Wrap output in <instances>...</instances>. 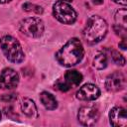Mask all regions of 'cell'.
<instances>
[{
    "mask_svg": "<svg viewBox=\"0 0 127 127\" xmlns=\"http://www.w3.org/2000/svg\"><path fill=\"white\" fill-rule=\"evenodd\" d=\"M21 109L22 112L30 118H36L38 116V111H37V106L35 102L30 99V98H23L21 102Z\"/></svg>",
    "mask_w": 127,
    "mask_h": 127,
    "instance_id": "cell-11",
    "label": "cell"
},
{
    "mask_svg": "<svg viewBox=\"0 0 127 127\" xmlns=\"http://www.w3.org/2000/svg\"><path fill=\"white\" fill-rule=\"evenodd\" d=\"M78 121L84 126L94 125L99 118L98 108L94 105H85L79 108L77 114Z\"/></svg>",
    "mask_w": 127,
    "mask_h": 127,
    "instance_id": "cell-6",
    "label": "cell"
},
{
    "mask_svg": "<svg viewBox=\"0 0 127 127\" xmlns=\"http://www.w3.org/2000/svg\"><path fill=\"white\" fill-rule=\"evenodd\" d=\"M55 88L61 90V91H67L70 89V87L67 85V83L65 81H62V80H58L55 84Z\"/></svg>",
    "mask_w": 127,
    "mask_h": 127,
    "instance_id": "cell-18",
    "label": "cell"
},
{
    "mask_svg": "<svg viewBox=\"0 0 127 127\" xmlns=\"http://www.w3.org/2000/svg\"><path fill=\"white\" fill-rule=\"evenodd\" d=\"M81 80H82V74L77 70H74V69L67 70L64 74V81L67 83V85L70 88L76 87L77 85H79Z\"/></svg>",
    "mask_w": 127,
    "mask_h": 127,
    "instance_id": "cell-12",
    "label": "cell"
},
{
    "mask_svg": "<svg viewBox=\"0 0 127 127\" xmlns=\"http://www.w3.org/2000/svg\"><path fill=\"white\" fill-rule=\"evenodd\" d=\"M91 2L95 5H100V4L103 3V0H91Z\"/></svg>",
    "mask_w": 127,
    "mask_h": 127,
    "instance_id": "cell-23",
    "label": "cell"
},
{
    "mask_svg": "<svg viewBox=\"0 0 127 127\" xmlns=\"http://www.w3.org/2000/svg\"><path fill=\"white\" fill-rule=\"evenodd\" d=\"M83 47L81 42L76 39H70L56 55L57 61L64 66H72L78 64L83 58Z\"/></svg>",
    "mask_w": 127,
    "mask_h": 127,
    "instance_id": "cell-1",
    "label": "cell"
},
{
    "mask_svg": "<svg viewBox=\"0 0 127 127\" xmlns=\"http://www.w3.org/2000/svg\"><path fill=\"white\" fill-rule=\"evenodd\" d=\"M11 0H0V4H4V3H8Z\"/></svg>",
    "mask_w": 127,
    "mask_h": 127,
    "instance_id": "cell-24",
    "label": "cell"
},
{
    "mask_svg": "<svg viewBox=\"0 0 127 127\" xmlns=\"http://www.w3.org/2000/svg\"><path fill=\"white\" fill-rule=\"evenodd\" d=\"M62 1H64V2H66V3H67V2H71L72 0H62Z\"/></svg>",
    "mask_w": 127,
    "mask_h": 127,
    "instance_id": "cell-25",
    "label": "cell"
},
{
    "mask_svg": "<svg viewBox=\"0 0 127 127\" xmlns=\"http://www.w3.org/2000/svg\"><path fill=\"white\" fill-rule=\"evenodd\" d=\"M0 119H1V112H0Z\"/></svg>",
    "mask_w": 127,
    "mask_h": 127,
    "instance_id": "cell-26",
    "label": "cell"
},
{
    "mask_svg": "<svg viewBox=\"0 0 127 127\" xmlns=\"http://www.w3.org/2000/svg\"><path fill=\"white\" fill-rule=\"evenodd\" d=\"M0 99L3 100V101H6V102L7 101L10 102V101H13V100L16 99V94H14V93H12V94H4V95H2L0 97Z\"/></svg>",
    "mask_w": 127,
    "mask_h": 127,
    "instance_id": "cell-20",
    "label": "cell"
},
{
    "mask_svg": "<svg viewBox=\"0 0 127 127\" xmlns=\"http://www.w3.org/2000/svg\"><path fill=\"white\" fill-rule=\"evenodd\" d=\"M125 43H126V41H125V39H123V41L119 44V47H121V49H122V50H125V49H126V47H127Z\"/></svg>",
    "mask_w": 127,
    "mask_h": 127,
    "instance_id": "cell-22",
    "label": "cell"
},
{
    "mask_svg": "<svg viewBox=\"0 0 127 127\" xmlns=\"http://www.w3.org/2000/svg\"><path fill=\"white\" fill-rule=\"evenodd\" d=\"M40 100H41L42 104L49 110H54L58 106V102H57L55 96L47 91H43L40 94Z\"/></svg>",
    "mask_w": 127,
    "mask_h": 127,
    "instance_id": "cell-13",
    "label": "cell"
},
{
    "mask_svg": "<svg viewBox=\"0 0 127 127\" xmlns=\"http://www.w3.org/2000/svg\"><path fill=\"white\" fill-rule=\"evenodd\" d=\"M53 14L55 18L64 24H72L76 20V12L62 0L57 1L53 6Z\"/></svg>",
    "mask_w": 127,
    "mask_h": 127,
    "instance_id": "cell-4",
    "label": "cell"
},
{
    "mask_svg": "<svg viewBox=\"0 0 127 127\" xmlns=\"http://www.w3.org/2000/svg\"><path fill=\"white\" fill-rule=\"evenodd\" d=\"M107 65V58L104 54H98L93 60V66L97 69H103Z\"/></svg>",
    "mask_w": 127,
    "mask_h": 127,
    "instance_id": "cell-15",
    "label": "cell"
},
{
    "mask_svg": "<svg viewBox=\"0 0 127 127\" xmlns=\"http://www.w3.org/2000/svg\"><path fill=\"white\" fill-rule=\"evenodd\" d=\"M44 22L37 17L24 19L20 22V31L30 38H40L44 33Z\"/></svg>",
    "mask_w": 127,
    "mask_h": 127,
    "instance_id": "cell-5",
    "label": "cell"
},
{
    "mask_svg": "<svg viewBox=\"0 0 127 127\" xmlns=\"http://www.w3.org/2000/svg\"><path fill=\"white\" fill-rule=\"evenodd\" d=\"M109 120L114 127H124L127 125L126 110L121 106L113 107L109 112Z\"/></svg>",
    "mask_w": 127,
    "mask_h": 127,
    "instance_id": "cell-10",
    "label": "cell"
},
{
    "mask_svg": "<svg viewBox=\"0 0 127 127\" xmlns=\"http://www.w3.org/2000/svg\"><path fill=\"white\" fill-rule=\"evenodd\" d=\"M107 33L106 21L96 15L89 17L83 29V38L89 44H95L103 40Z\"/></svg>",
    "mask_w": 127,
    "mask_h": 127,
    "instance_id": "cell-2",
    "label": "cell"
},
{
    "mask_svg": "<svg viewBox=\"0 0 127 127\" xmlns=\"http://www.w3.org/2000/svg\"><path fill=\"white\" fill-rule=\"evenodd\" d=\"M115 22L117 26L126 28L127 27V11L126 9H120L115 14Z\"/></svg>",
    "mask_w": 127,
    "mask_h": 127,
    "instance_id": "cell-14",
    "label": "cell"
},
{
    "mask_svg": "<svg viewBox=\"0 0 127 127\" xmlns=\"http://www.w3.org/2000/svg\"><path fill=\"white\" fill-rule=\"evenodd\" d=\"M114 31L116 32L117 35H119L120 37H122L123 39L126 38L127 36V33H126V28H123V27H120V26H117V25H114Z\"/></svg>",
    "mask_w": 127,
    "mask_h": 127,
    "instance_id": "cell-19",
    "label": "cell"
},
{
    "mask_svg": "<svg viewBox=\"0 0 127 127\" xmlns=\"http://www.w3.org/2000/svg\"><path fill=\"white\" fill-rule=\"evenodd\" d=\"M23 9L25 11H33V12H36L37 14H42L43 13V8L41 6H38V5H35V4H31V3H26L23 5Z\"/></svg>",
    "mask_w": 127,
    "mask_h": 127,
    "instance_id": "cell-17",
    "label": "cell"
},
{
    "mask_svg": "<svg viewBox=\"0 0 127 127\" xmlns=\"http://www.w3.org/2000/svg\"><path fill=\"white\" fill-rule=\"evenodd\" d=\"M1 49L8 61L14 64H20L24 61L25 55L20 43L12 36H4L0 39Z\"/></svg>",
    "mask_w": 127,
    "mask_h": 127,
    "instance_id": "cell-3",
    "label": "cell"
},
{
    "mask_svg": "<svg viewBox=\"0 0 127 127\" xmlns=\"http://www.w3.org/2000/svg\"><path fill=\"white\" fill-rule=\"evenodd\" d=\"M125 84H126L125 76L119 71H115L109 74L105 80V87L108 91L111 92H117L122 90L125 87Z\"/></svg>",
    "mask_w": 127,
    "mask_h": 127,
    "instance_id": "cell-8",
    "label": "cell"
},
{
    "mask_svg": "<svg viewBox=\"0 0 127 127\" xmlns=\"http://www.w3.org/2000/svg\"><path fill=\"white\" fill-rule=\"evenodd\" d=\"M115 3L120 4V5H126L127 4V0H113Z\"/></svg>",
    "mask_w": 127,
    "mask_h": 127,
    "instance_id": "cell-21",
    "label": "cell"
},
{
    "mask_svg": "<svg viewBox=\"0 0 127 127\" xmlns=\"http://www.w3.org/2000/svg\"><path fill=\"white\" fill-rule=\"evenodd\" d=\"M19 83V75L13 68H4L0 73V88L12 89Z\"/></svg>",
    "mask_w": 127,
    "mask_h": 127,
    "instance_id": "cell-7",
    "label": "cell"
},
{
    "mask_svg": "<svg viewBox=\"0 0 127 127\" xmlns=\"http://www.w3.org/2000/svg\"><path fill=\"white\" fill-rule=\"evenodd\" d=\"M99 95H100L99 88L92 83H86V84L82 85L76 92L77 99L84 100V101L95 100L99 97Z\"/></svg>",
    "mask_w": 127,
    "mask_h": 127,
    "instance_id": "cell-9",
    "label": "cell"
},
{
    "mask_svg": "<svg viewBox=\"0 0 127 127\" xmlns=\"http://www.w3.org/2000/svg\"><path fill=\"white\" fill-rule=\"evenodd\" d=\"M111 57H112L113 62H114L116 64H118V65H124V64H125V59H124V57H123L121 54H119V52H117V51H112Z\"/></svg>",
    "mask_w": 127,
    "mask_h": 127,
    "instance_id": "cell-16",
    "label": "cell"
}]
</instances>
